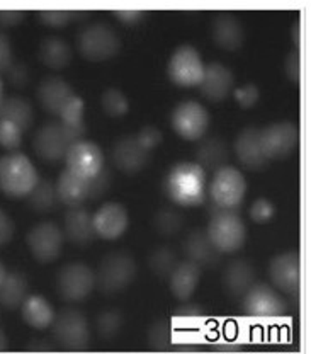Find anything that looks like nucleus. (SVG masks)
I'll return each mask as SVG.
<instances>
[{"instance_id":"obj_19","label":"nucleus","mask_w":311,"mask_h":354,"mask_svg":"<svg viewBox=\"0 0 311 354\" xmlns=\"http://www.w3.org/2000/svg\"><path fill=\"white\" fill-rule=\"evenodd\" d=\"M151 150L138 135L124 136L113 150V160L117 169L124 172H138L147 165Z\"/></svg>"},{"instance_id":"obj_44","label":"nucleus","mask_w":311,"mask_h":354,"mask_svg":"<svg viewBox=\"0 0 311 354\" xmlns=\"http://www.w3.org/2000/svg\"><path fill=\"white\" fill-rule=\"evenodd\" d=\"M12 62V48L6 32L0 31V72H7Z\"/></svg>"},{"instance_id":"obj_13","label":"nucleus","mask_w":311,"mask_h":354,"mask_svg":"<svg viewBox=\"0 0 311 354\" xmlns=\"http://www.w3.org/2000/svg\"><path fill=\"white\" fill-rule=\"evenodd\" d=\"M261 142L265 157L284 158L299 145V128L292 121H277L261 130Z\"/></svg>"},{"instance_id":"obj_15","label":"nucleus","mask_w":311,"mask_h":354,"mask_svg":"<svg viewBox=\"0 0 311 354\" xmlns=\"http://www.w3.org/2000/svg\"><path fill=\"white\" fill-rule=\"evenodd\" d=\"M286 301L274 286L255 283L243 297V312L254 317H276L284 313Z\"/></svg>"},{"instance_id":"obj_40","label":"nucleus","mask_w":311,"mask_h":354,"mask_svg":"<svg viewBox=\"0 0 311 354\" xmlns=\"http://www.w3.org/2000/svg\"><path fill=\"white\" fill-rule=\"evenodd\" d=\"M249 215L255 223H269L276 215V206L267 198H258L250 205Z\"/></svg>"},{"instance_id":"obj_6","label":"nucleus","mask_w":311,"mask_h":354,"mask_svg":"<svg viewBox=\"0 0 311 354\" xmlns=\"http://www.w3.org/2000/svg\"><path fill=\"white\" fill-rule=\"evenodd\" d=\"M207 191H209V196L214 201V205H218L223 209H235L245 199V176L236 167L225 165V167L214 171Z\"/></svg>"},{"instance_id":"obj_54","label":"nucleus","mask_w":311,"mask_h":354,"mask_svg":"<svg viewBox=\"0 0 311 354\" xmlns=\"http://www.w3.org/2000/svg\"><path fill=\"white\" fill-rule=\"evenodd\" d=\"M2 99H3V80H2V75H0V104H2Z\"/></svg>"},{"instance_id":"obj_18","label":"nucleus","mask_w":311,"mask_h":354,"mask_svg":"<svg viewBox=\"0 0 311 354\" xmlns=\"http://www.w3.org/2000/svg\"><path fill=\"white\" fill-rule=\"evenodd\" d=\"M198 87L207 101L221 102L235 88V75L227 65L213 62V64L205 65V73Z\"/></svg>"},{"instance_id":"obj_42","label":"nucleus","mask_w":311,"mask_h":354,"mask_svg":"<svg viewBox=\"0 0 311 354\" xmlns=\"http://www.w3.org/2000/svg\"><path fill=\"white\" fill-rule=\"evenodd\" d=\"M39 21L50 28H65L68 22L75 19V12H66V10H43L38 14Z\"/></svg>"},{"instance_id":"obj_16","label":"nucleus","mask_w":311,"mask_h":354,"mask_svg":"<svg viewBox=\"0 0 311 354\" xmlns=\"http://www.w3.org/2000/svg\"><path fill=\"white\" fill-rule=\"evenodd\" d=\"M269 278L277 291L296 295L301 279V263L298 252H284L272 257L269 264Z\"/></svg>"},{"instance_id":"obj_33","label":"nucleus","mask_w":311,"mask_h":354,"mask_svg":"<svg viewBox=\"0 0 311 354\" xmlns=\"http://www.w3.org/2000/svg\"><path fill=\"white\" fill-rule=\"evenodd\" d=\"M29 203L38 212H48L55 206L57 203V187L50 183V180H38V184L35 186V189L29 194Z\"/></svg>"},{"instance_id":"obj_36","label":"nucleus","mask_w":311,"mask_h":354,"mask_svg":"<svg viewBox=\"0 0 311 354\" xmlns=\"http://www.w3.org/2000/svg\"><path fill=\"white\" fill-rule=\"evenodd\" d=\"M150 269L158 276H170V272L176 269L177 257L176 254L172 252L170 249H157L153 254L150 256Z\"/></svg>"},{"instance_id":"obj_5","label":"nucleus","mask_w":311,"mask_h":354,"mask_svg":"<svg viewBox=\"0 0 311 354\" xmlns=\"http://www.w3.org/2000/svg\"><path fill=\"white\" fill-rule=\"evenodd\" d=\"M117 32L107 22H94L79 35V51L85 60L106 62L120 51Z\"/></svg>"},{"instance_id":"obj_7","label":"nucleus","mask_w":311,"mask_h":354,"mask_svg":"<svg viewBox=\"0 0 311 354\" xmlns=\"http://www.w3.org/2000/svg\"><path fill=\"white\" fill-rule=\"evenodd\" d=\"M136 274V264L129 254L113 252L102 259L95 272V285L104 293H116L133 281Z\"/></svg>"},{"instance_id":"obj_27","label":"nucleus","mask_w":311,"mask_h":354,"mask_svg":"<svg viewBox=\"0 0 311 354\" xmlns=\"http://www.w3.org/2000/svg\"><path fill=\"white\" fill-rule=\"evenodd\" d=\"M184 250H186L189 261L198 268L213 266L220 261V252L207 239L206 230H192L184 241Z\"/></svg>"},{"instance_id":"obj_22","label":"nucleus","mask_w":311,"mask_h":354,"mask_svg":"<svg viewBox=\"0 0 311 354\" xmlns=\"http://www.w3.org/2000/svg\"><path fill=\"white\" fill-rule=\"evenodd\" d=\"M75 95L73 88L62 77H46L38 87V101L48 113L60 116L66 102Z\"/></svg>"},{"instance_id":"obj_30","label":"nucleus","mask_w":311,"mask_h":354,"mask_svg":"<svg viewBox=\"0 0 311 354\" xmlns=\"http://www.w3.org/2000/svg\"><path fill=\"white\" fill-rule=\"evenodd\" d=\"M39 60L48 68L62 70L72 62V48L65 39L58 38V36H50L44 38L39 44Z\"/></svg>"},{"instance_id":"obj_10","label":"nucleus","mask_w":311,"mask_h":354,"mask_svg":"<svg viewBox=\"0 0 311 354\" xmlns=\"http://www.w3.org/2000/svg\"><path fill=\"white\" fill-rule=\"evenodd\" d=\"M58 293L66 301H82L95 288V272L82 263L63 266L57 276Z\"/></svg>"},{"instance_id":"obj_24","label":"nucleus","mask_w":311,"mask_h":354,"mask_svg":"<svg viewBox=\"0 0 311 354\" xmlns=\"http://www.w3.org/2000/svg\"><path fill=\"white\" fill-rule=\"evenodd\" d=\"M57 196L62 203L72 206H80L85 199L92 194V180L82 179V177L72 174L63 169L57 180Z\"/></svg>"},{"instance_id":"obj_51","label":"nucleus","mask_w":311,"mask_h":354,"mask_svg":"<svg viewBox=\"0 0 311 354\" xmlns=\"http://www.w3.org/2000/svg\"><path fill=\"white\" fill-rule=\"evenodd\" d=\"M177 315H194V313H201V307H198V305L194 304H187V301H184L182 307H179L176 310Z\"/></svg>"},{"instance_id":"obj_53","label":"nucleus","mask_w":311,"mask_h":354,"mask_svg":"<svg viewBox=\"0 0 311 354\" xmlns=\"http://www.w3.org/2000/svg\"><path fill=\"white\" fill-rule=\"evenodd\" d=\"M6 274H7L6 268H3V266L0 264V285H2V281H3V278H6Z\"/></svg>"},{"instance_id":"obj_52","label":"nucleus","mask_w":311,"mask_h":354,"mask_svg":"<svg viewBox=\"0 0 311 354\" xmlns=\"http://www.w3.org/2000/svg\"><path fill=\"white\" fill-rule=\"evenodd\" d=\"M6 348H7V337H6V334L0 330V351H3Z\"/></svg>"},{"instance_id":"obj_23","label":"nucleus","mask_w":311,"mask_h":354,"mask_svg":"<svg viewBox=\"0 0 311 354\" xmlns=\"http://www.w3.org/2000/svg\"><path fill=\"white\" fill-rule=\"evenodd\" d=\"M201 279V268L192 264L191 261H184L176 266L169 276L170 291L180 301H187L196 293Z\"/></svg>"},{"instance_id":"obj_38","label":"nucleus","mask_w":311,"mask_h":354,"mask_svg":"<svg viewBox=\"0 0 311 354\" xmlns=\"http://www.w3.org/2000/svg\"><path fill=\"white\" fill-rule=\"evenodd\" d=\"M182 225L179 213L172 212V209H164L155 216V227L162 235H176L182 228Z\"/></svg>"},{"instance_id":"obj_25","label":"nucleus","mask_w":311,"mask_h":354,"mask_svg":"<svg viewBox=\"0 0 311 354\" xmlns=\"http://www.w3.org/2000/svg\"><path fill=\"white\" fill-rule=\"evenodd\" d=\"M255 285L254 266L243 259H236L228 264L223 274V286L232 297L243 298L247 291Z\"/></svg>"},{"instance_id":"obj_26","label":"nucleus","mask_w":311,"mask_h":354,"mask_svg":"<svg viewBox=\"0 0 311 354\" xmlns=\"http://www.w3.org/2000/svg\"><path fill=\"white\" fill-rule=\"evenodd\" d=\"M65 235L77 245H87L95 239L92 215L82 206H72L65 215Z\"/></svg>"},{"instance_id":"obj_8","label":"nucleus","mask_w":311,"mask_h":354,"mask_svg":"<svg viewBox=\"0 0 311 354\" xmlns=\"http://www.w3.org/2000/svg\"><path fill=\"white\" fill-rule=\"evenodd\" d=\"M172 128L180 138L187 142L201 140L209 130L211 114L201 102L184 101L172 111Z\"/></svg>"},{"instance_id":"obj_21","label":"nucleus","mask_w":311,"mask_h":354,"mask_svg":"<svg viewBox=\"0 0 311 354\" xmlns=\"http://www.w3.org/2000/svg\"><path fill=\"white\" fill-rule=\"evenodd\" d=\"M211 36L221 50L235 51L243 44L245 32H243L242 21L238 17L223 12L214 17L213 26H211Z\"/></svg>"},{"instance_id":"obj_45","label":"nucleus","mask_w":311,"mask_h":354,"mask_svg":"<svg viewBox=\"0 0 311 354\" xmlns=\"http://www.w3.org/2000/svg\"><path fill=\"white\" fill-rule=\"evenodd\" d=\"M136 135H138L140 138H142V142L145 143V145L150 150H153L155 147H157L158 143L162 142V133H160V130H157V128H153V127L143 128V130H140L138 133H136Z\"/></svg>"},{"instance_id":"obj_1","label":"nucleus","mask_w":311,"mask_h":354,"mask_svg":"<svg viewBox=\"0 0 311 354\" xmlns=\"http://www.w3.org/2000/svg\"><path fill=\"white\" fill-rule=\"evenodd\" d=\"M165 191L177 205H201L207 194L206 171L196 162H180L170 169L165 179Z\"/></svg>"},{"instance_id":"obj_4","label":"nucleus","mask_w":311,"mask_h":354,"mask_svg":"<svg viewBox=\"0 0 311 354\" xmlns=\"http://www.w3.org/2000/svg\"><path fill=\"white\" fill-rule=\"evenodd\" d=\"M207 239L220 254H233L247 241V227L238 215L221 212L209 220L206 228Z\"/></svg>"},{"instance_id":"obj_35","label":"nucleus","mask_w":311,"mask_h":354,"mask_svg":"<svg viewBox=\"0 0 311 354\" xmlns=\"http://www.w3.org/2000/svg\"><path fill=\"white\" fill-rule=\"evenodd\" d=\"M84 114H85V104L82 97H79V95L75 94L68 102H66L65 108L62 109L60 123L65 124V127L77 128V130H87L84 123Z\"/></svg>"},{"instance_id":"obj_29","label":"nucleus","mask_w":311,"mask_h":354,"mask_svg":"<svg viewBox=\"0 0 311 354\" xmlns=\"http://www.w3.org/2000/svg\"><path fill=\"white\" fill-rule=\"evenodd\" d=\"M0 120H6L19 127L22 131L29 130L35 121V109L21 95H9L0 104Z\"/></svg>"},{"instance_id":"obj_12","label":"nucleus","mask_w":311,"mask_h":354,"mask_svg":"<svg viewBox=\"0 0 311 354\" xmlns=\"http://www.w3.org/2000/svg\"><path fill=\"white\" fill-rule=\"evenodd\" d=\"M104 153L88 140H80L73 143L65 155V169L72 174L82 177V179L94 180L99 174H102Z\"/></svg>"},{"instance_id":"obj_14","label":"nucleus","mask_w":311,"mask_h":354,"mask_svg":"<svg viewBox=\"0 0 311 354\" xmlns=\"http://www.w3.org/2000/svg\"><path fill=\"white\" fill-rule=\"evenodd\" d=\"M53 334L66 348H85L91 341V327L82 312L75 308L62 310L53 320Z\"/></svg>"},{"instance_id":"obj_46","label":"nucleus","mask_w":311,"mask_h":354,"mask_svg":"<svg viewBox=\"0 0 311 354\" xmlns=\"http://www.w3.org/2000/svg\"><path fill=\"white\" fill-rule=\"evenodd\" d=\"M14 235V221L6 212L0 209V247L7 243Z\"/></svg>"},{"instance_id":"obj_32","label":"nucleus","mask_w":311,"mask_h":354,"mask_svg":"<svg viewBox=\"0 0 311 354\" xmlns=\"http://www.w3.org/2000/svg\"><path fill=\"white\" fill-rule=\"evenodd\" d=\"M228 160V147L227 143L221 142L218 138H211L202 143L198 150V162L196 164L202 167L205 171L207 169H218L225 167Z\"/></svg>"},{"instance_id":"obj_43","label":"nucleus","mask_w":311,"mask_h":354,"mask_svg":"<svg viewBox=\"0 0 311 354\" xmlns=\"http://www.w3.org/2000/svg\"><path fill=\"white\" fill-rule=\"evenodd\" d=\"M284 72L292 84H299L301 80V57L299 50H291L284 60Z\"/></svg>"},{"instance_id":"obj_41","label":"nucleus","mask_w":311,"mask_h":354,"mask_svg":"<svg viewBox=\"0 0 311 354\" xmlns=\"http://www.w3.org/2000/svg\"><path fill=\"white\" fill-rule=\"evenodd\" d=\"M233 97H235V102L243 109H250L252 106L257 104L258 97H261V91L255 84H245V86H240L233 88Z\"/></svg>"},{"instance_id":"obj_50","label":"nucleus","mask_w":311,"mask_h":354,"mask_svg":"<svg viewBox=\"0 0 311 354\" xmlns=\"http://www.w3.org/2000/svg\"><path fill=\"white\" fill-rule=\"evenodd\" d=\"M291 39L294 43V50H299V44H301V22L299 21L291 26Z\"/></svg>"},{"instance_id":"obj_37","label":"nucleus","mask_w":311,"mask_h":354,"mask_svg":"<svg viewBox=\"0 0 311 354\" xmlns=\"http://www.w3.org/2000/svg\"><path fill=\"white\" fill-rule=\"evenodd\" d=\"M121 329V315L117 310H104L97 317V330L102 337H113Z\"/></svg>"},{"instance_id":"obj_47","label":"nucleus","mask_w":311,"mask_h":354,"mask_svg":"<svg viewBox=\"0 0 311 354\" xmlns=\"http://www.w3.org/2000/svg\"><path fill=\"white\" fill-rule=\"evenodd\" d=\"M145 14L143 10H116L114 12V17L117 21H121L123 24H138L140 21L145 19Z\"/></svg>"},{"instance_id":"obj_9","label":"nucleus","mask_w":311,"mask_h":354,"mask_svg":"<svg viewBox=\"0 0 311 354\" xmlns=\"http://www.w3.org/2000/svg\"><path fill=\"white\" fill-rule=\"evenodd\" d=\"M167 72H169L170 80L176 86L184 88L198 87L202 79V73H205V64H202L201 55L194 46L182 44L170 57Z\"/></svg>"},{"instance_id":"obj_31","label":"nucleus","mask_w":311,"mask_h":354,"mask_svg":"<svg viewBox=\"0 0 311 354\" xmlns=\"http://www.w3.org/2000/svg\"><path fill=\"white\" fill-rule=\"evenodd\" d=\"M28 281L19 272H7L0 285V304L7 308H17L28 298Z\"/></svg>"},{"instance_id":"obj_34","label":"nucleus","mask_w":311,"mask_h":354,"mask_svg":"<svg viewBox=\"0 0 311 354\" xmlns=\"http://www.w3.org/2000/svg\"><path fill=\"white\" fill-rule=\"evenodd\" d=\"M101 104H102V109L113 118L124 116V114H128L129 111L128 95H126L123 91L114 87L107 88V91L101 95Z\"/></svg>"},{"instance_id":"obj_2","label":"nucleus","mask_w":311,"mask_h":354,"mask_svg":"<svg viewBox=\"0 0 311 354\" xmlns=\"http://www.w3.org/2000/svg\"><path fill=\"white\" fill-rule=\"evenodd\" d=\"M38 180V171L28 155L12 152L0 158V191L7 196L28 198Z\"/></svg>"},{"instance_id":"obj_28","label":"nucleus","mask_w":311,"mask_h":354,"mask_svg":"<svg viewBox=\"0 0 311 354\" xmlns=\"http://www.w3.org/2000/svg\"><path fill=\"white\" fill-rule=\"evenodd\" d=\"M21 315L28 326L35 329H48L55 320V308L43 295H29L21 305Z\"/></svg>"},{"instance_id":"obj_20","label":"nucleus","mask_w":311,"mask_h":354,"mask_svg":"<svg viewBox=\"0 0 311 354\" xmlns=\"http://www.w3.org/2000/svg\"><path fill=\"white\" fill-rule=\"evenodd\" d=\"M235 150L236 158L243 167L250 169V171H261L267 165L269 158L265 157L264 149H262L261 142V130L257 128H245L238 133L235 140Z\"/></svg>"},{"instance_id":"obj_49","label":"nucleus","mask_w":311,"mask_h":354,"mask_svg":"<svg viewBox=\"0 0 311 354\" xmlns=\"http://www.w3.org/2000/svg\"><path fill=\"white\" fill-rule=\"evenodd\" d=\"M9 75H10V80H12L16 86H21V84H26V80H28V70H26V66L22 65H17V66H9Z\"/></svg>"},{"instance_id":"obj_11","label":"nucleus","mask_w":311,"mask_h":354,"mask_svg":"<svg viewBox=\"0 0 311 354\" xmlns=\"http://www.w3.org/2000/svg\"><path fill=\"white\" fill-rule=\"evenodd\" d=\"M26 242L36 261L43 264L53 263L63 250V232L53 221H41L28 232Z\"/></svg>"},{"instance_id":"obj_39","label":"nucleus","mask_w":311,"mask_h":354,"mask_svg":"<svg viewBox=\"0 0 311 354\" xmlns=\"http://www.w3.org/2000/svg\"><path fill=\"white\" fill-rule=\"evenodd\" d=\"M22 131L19 127L6 120H0V145L7 150L19 149L22 143Z\"/></svg>"},{"instance_id":"obj_48","label":"nucleus","mask_w":311,"mask_h":354,"mask_svg":"<svg viewBox=\"0 0 311 354\" xmlns=\"http://www.w3.org/2000/svg\"><path fill=\"white\" fill-rule=\"evenodd\" d=\"M24 21V12L21 10H0V26L2 28H12Z\"/></svg>"},{"instance_id":"obj_17","label":"nucleus","mask_w":311,"mask_h":354,"mask_svg":"<svg viewBox=\"0 0 311 354\" xmlns=\"http://www.w3.org/2000/svg\"><path fill=\"white\" fill-rule=\"evenodd\" d=\"M95 237L116 241L128 230L129 213L121 203H106L92 215Z\"/></svg>"},{"instance_id":"obj_3","label":"nucleus","mask_w":311,"mask_h":354,"mask_svg":"<svg viewBox=\"0 0 311 354\" xmlns=\"http://www.w3.org/2000/svg\"><path fill=\"white\" fill-rule=\"evenodd\" d=\"M85 131L87 130L65 127L63 123H46L36 131L32 147H35V152L43 160H62V158H65L66 152H68L73 143L84 140Z\"/></svg>"}]
</instances>
